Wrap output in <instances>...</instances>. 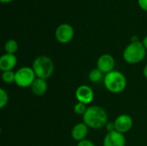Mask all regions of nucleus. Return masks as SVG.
I'll return each mask as SVG.
<instances>
[{
    "label": "nucleus",
    "instance_id": "f257e3e1",
    "mask_svg": "<svg viewBox=\"0 0 147 146\" xmlns=\"http://www.w3.org/2000/svg\"><path fill=\"white\" fill-rule=\"evenodd\" d=\"M83 122L90 128L101 129L108 124V114L100 106H90L83 115Z\"/></svg>",
    "mask_w": 147,
    "mask_h": 146
},
{
    "label": "nucleus",
    "instance_id": "f03ea898",
    "mask_svg": "<svg viewBox=\"0 0 147 146\" xmlns=\"http://www.w3.org/2000/svg\"><path fill=\"white\" fill-rule=\"evenodd\" d=\"M127 78L125 75L119 71H113L105 75L103 84L110 93L119 94L125 90L127 87Z\"/></svg>",
    "mask_w": 147,
    "mask_h": 146
},
{
    "label": "nucleus",
    "instance_id": "7ed1b4c3",
    "mask_svg": "<svg viewBox=\"0 0 147 146\" xmlns=\"http://www.w3.org/2000/svg\"><path fill=\"white\" fill-rule=\"evenodd\" d=\"M32 69L34 70L36 77L47 80L51 77L54 72V64L49 57L40 55L34 59Z\"/></svg>",
    "mask_w": 147,
    "mask_h": 146
},
{
    "label": "nucleus",
    "instance_id": "20e7f679",
    "mask_svg": "<svg viewBox=\"0 0 147 146\" xmlns=\"http://www.w3.org/2000/svg\"><path fill=\"white\" fill-rule=\"evenodd\" d=\"M146 50L142 41L131 42L128 44L123 51L124 60L131 65L139 64L146 58Z\"/></svg>",
    "mask_w": 147,
    "mask_h": 146
},
{
    "label": "nucleus",
    "instance_id": "39448f33",
    "mask_svg": "<svg viewBox=\"0 0 147 146\" xmlns=\"http://www.w3.org/2000/svg\"><path fill=\"white\" fill-rule=\"evenodd\" d=\"M35 79L36 76L32 67L23 66L16 71L15 83L20 88L31 87Z\"/></svg>",
    "mask_w": 147,
    "mask_h": 146
},
{
    "label": "nucleus",
    "instance_id": "423d86ee",
    "mask_svg": "<svg viewBox=\"0 0 147 146\" xmlns=\"http://www.w3.org/2000/svg\"><path fill=\"white\" fill-rule=\"evenodd\" d=\"M56 40L61 44L69 43L74 37V29L71 25L68 23L60 24L55 31Z\"/></svg>",
    "mask_w": 147,
    "mask_h": 146
},
{
    "label": "nucleus",
    "instance_id": "0eeeda50",
    "mask_svg": "<svg viewBox=\"0 0 147 146\" xmlns=\"http://www.w3.org/2000/svg\"><path fill=\"white\" fill-rule=\"evenodd\" d=\"M115 61L112 55L109 53H105L101 55L96 62V68L100 70L104 75L115 71Z\"/></svg>",
    "mask_w": 147,
    "mask_h": 146
},
{
    "label": "nucleus",
    "instance_id": "6e6552de",
    "mask_svg": "<svg viewBox=\"0 0 147 146\" xmlns=\"http://www.w3.org/2000/svg\"><path fill=\"white\" fill-rule=\"evenodd\" d=\"M75 96L78 102L87 105L92 102L94 99V91L90 86L83 84L76 89Z\"/></svg>",
    "mask_w": 147,
    "mask_h": 146
},
{
    "label": "nucleus",
    "instance_id": "1a4fd4ad",
    "mask_svg": "<svg viewBox=\"0 0 147 146\" xmlns=\"http://www.w3.org/2000/svg\"><path fill=\"white\" fill-rule=\"evenodd\" d=\"M115 131L121 133H126L131 130L134 125L133 119L128 114H121L114 121Z\"/></svg>",
    "mask_w": 147,
    "mask_h": 146
},
{
    "label": "nucleus",
    "instance_id": "9d476101",
    "mask_svg": "<svg viewBox=\"0 0 147 146\" xmlns=\"http://www.w3.org/2000/svg\"><path fill=\"white\" fill-rule=\"evenodd\" d=\"M126 138L117 131L108 133L103 139V146H125Z\"/></svg>",
    "mask_w": 147,
    "mask_h": 146
},
{
    "label": "nucleus",
    "instance_id": "9b49d317",
    "mask_svg": "<svg viewBox=\"0 0 147 146\" xmlns=\"http://www.w3.org/2000/svg\"><path fill=\"white\" fill-rule=\"evenodd\" d=\"M17 64V58L15 54L4 53L0 58V70L3 71H13Z\"/></svg>",
    "mask_w": 147,
    "mask_h": 146
},
{
    "label": "nucleus",
    "instance_id": "f8f14e48",
    "mask_svg": "<svg viewBox=\"0 0 147 146\" xmlns=\"http://www.w3.org/2000/svg\"><path fill=\"white\" fill-rule=\"evenodd\" d=\"M88 132H89V127L87 126V125H85L84 122L78 123L73 126L71 130V137L74 140L80 142L82 140L86 139Z\"/></svg>",
    "mask_w": 147,
    "mask_h": 146
},
{
    "label": "nucleus",
    "instance_id": "ddd939ff",
    "mask_svg": "<svg viewBox=\"0 0 147 146\" xmlns=\"http://www.w3.org/2000/svg\"><path fill=\"white\" fill-rule=\"evenodd\" d=\"M30 88H31L32 93L34 96H41L47 91L48 85H47V83L46 79L36 77V79L34 80V82L33 83V84L31 85Z\"/></svg>",
    "mask_w": 147,
    "mask_h": 146
},
{
    "label": "nucleus",
    "instance_id": "4468645a",
    "mask_svg": "<svg viewBox=\"0 0 147 146\" xmlns=\"http://www.w3.org/2000/svg\"><path fill=\"white\" fill-rule=\"evenodd\" d=\"M105 75L97 68L92 69L89 73V79L92 83H100L101 81H103Z\"/></svg>",
    "mask_w": 147,
    "mask_h": 146
},
{
    "label": "nucleus",
    "instance_id": "2eb2a0df",
    "mask_svg": "<svg viewBox=\"0 0 147 146\" xmlns=\"http://www.w3.org/2000/svg\"><path fill=\"white\" fill-rule=\"evenodd\" d=\"M18 50V44L15 40H8L4 44V51L5 53L15 54Z\"/></svg>",
    "mask_w": 147,
    "mask_h": 146
},
{
    "label": "nucleus",
    "instance_id": "dca6fc26",
    "mask_svg": "<svg viewBox=\"0 0 147 146\" xmlns=\"http://www.w3.org/2000/svg\"><path fill=\"white\" fill-rule=\"evenodd\" d=\"M16 79V71H3L2 73V80L8 84H11L15 83Z\"/></svg>",
    "mask_w": 147,
    "mask_h": 146
},
{
    "label": "nucleus",
    "instance_id": "f3484780",
    "mask_svg": "<svg viewBox=\"0 0 147 146\" xmlns=\"http://www.w3.org/2000/svg\"><path fill=\"white\" fill-rule=\"evenodd\" d=\"M9 102V95L8 93L3 89H0V108L3 109Z\"/></svg>",
    "mask_w": 147,
    "mask_h": 146
},
{
    "label": "nucleus",
    "instance_id": "a211bd4d",
    "mask_svg": "<svg viewBox=\"0 0 147 146\" xmlns=\"http://www.w3.org/2000/svg\"><path fill=\"white\" fill-rule=\"evenodd\" d=\"M73 110H74L75 114H78V115H84V113H85L86 110H87V107H86L85 104L78 102L74 105Z\"/></svg>",
    "mask_w": 147,
    "mask_h": 146
},
{
    "label": "nucleus",
    "instance_id": "6ab92c4d",
    "mask_svg": "<svg viewBox=\"0 0 147 146\" xmlns=\"http://www.w3.org/2000/svg\"><path fill=\"white\" fill-rule=\"evenodd\" d=\"M77 146H96V145H95V144H94L92 141H90V140H89V139H84V140H82V141L78 142V145Z\"/></svg>",
    "mask_w": 147,
    "mask_h": 146
},
{
    "label": "nucleus",
    "instance_id": "aec40b11",
    "mask_svg": "<svg viewBox=\"0 0 147 146\" xmlns=\"http://www.w3.org/2000/svg\"><path fill=\"white\" fill-rule=\"evenodd\" d=\"M138 4L142 9L147 11V0H138Z\"/></svg>",
    "mask_w": 147,
    "mask_h": 146
},
{
    "label": "nucleus",
    "instance_id": "412c9836",
    "mask_svg": "<svg viewBox=\"0 0 147 146\" xmlns=\"http://www.w3.org/2000/svg\"><path fill=\"white\" fill-rule=\"evenodd\" d=\"M106 129H107L108 133H109V132H113V131H115V124H114V122H108V124L106 125Z\"/></svg>",
    "mask_w": 147,
    "mask_h": 146
},
{
    "label": "nucleus",
    "instance_id": "4be33fe9",
    "mask_svg": "<svg viewBox=\"0 0 147 146\" xmlns=\"http://www.w3.org/2000/svg\"><path fill=\"white\" fill-rule=\"evenodd\" d=\"M142 43H143V45H144V46H145L146 50L147 51V36H146V37L143 39V40H142Z\"/></svg>",
    "mask_w": 147,
    "mask_h": 146
},
{
    "label": "nucleus",
    "instance_id": "5701e85b",
    "mask_svg": "<svg viewBox=\"0 0 147 146\" xmlns=\"http://www.w3.org/2000/svg\"><path fill=\"white\" fill-rule=\"evenodd\" d=\"M143 75H144V77L147 79V65L144 67V69H143Z\"/></svg>",
    "mask_w": 147,
    "mask_h": 146
},
{
    "label": "nucleus",
    "instance_id": "b1692460",
    "mask_svg": "<svg viewBox=\"0 0 147 146\" xmlns=\"http://www.w3.org/2000/svg\"><path fill=\"white\" fill-rule=\"evenodd\" d=\"M2 3H9V2H11L12 0H0Z\"/></svg>",
    "mask_w": 147,
    "mask_h": 146
}]
</instances>
